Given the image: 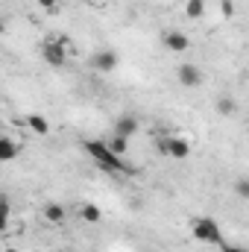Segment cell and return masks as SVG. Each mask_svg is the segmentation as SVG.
I'll return each mask as SVG.
<instances>
[{
  "label": "cell",
  "mask_w": 249,
  "mask_h": 252,
  "mask_svg": "<svg viewBox=\"0 0 249 252\" xmlns=\"http://www.w3.org/2000/svg\"><path fill=\"white\" fill-rule=\"evenodd\" d=\"M82 150H85V156H91L103 170H109V173H135V167H126L124 158L121 156H115L112 150H109V144L106 141H94V138H88V141H82Z\"/></svg>",
  "instance_id": "1"
},
{
  "label": "cell",
  "mask_w": 249,
  "mask_h": 252,
  "mask_svg": "<svg viewBox=\"0 0 249 252\" xmlns=\"http://www.w3.org/2000/svg\"><path fill=\"white\" fill-rule=\"evenodd\" d=\"M190 235L199 241V244H223V232L217 226L214 217H193L190 220Z\"/></svg>",
  "instance_id": "2"
},
{
  "label": "cell",
  "mask_w": 249,
  "mask_h": 252,
  "mask_svg": "<svg viewBox=\"0 0 249 252\" xmlns=\"http://www.w3.org/2000/svg\"><path fill=\"white\" fill-rule=\"evenodd\" d=\"M67 53H70V44H67V38H47L44 44H41V59L50 64V67H62L67 62Z\"/></svg>",
  "instance_id": "3"
},
{
  "label": "cell",
  "mask_w": 249,
  "mask_h": 252,
  "mask_svg": "<svg viewBox=\"0 0 249 252\" xmlns=\"http://www.w3.org/2000/svg\"><path fill=\"white\" fill-rule=\"evenodd\" d=\"M158 150H161L164 156H170V158H187V156H190V141H187V138H179V135L161 138V141H158Z\"/></svg>",
  "instance_id": "4"
},
{
  "label": "cell",
  "mask_w": 249,
  "mask_h": 252,
  "mask_svg": "<svg viewBox=\"0 0 249 252\" xmlns=\"http://www.w3.org/2000/svg\"><path fill=\"white\" fill-rule=\"evenodd\" d=\"M176 76H179V85H185V88H196V85H202V70H199L196 64H179Z\"/></svg>",
  "instance_id": "5"
},
{
  "label": "cell",
  "mask_w": 249,
  "mask_h": 252,
  "mask_svg": "<svg viewBox=\"0 0 249 252\" xmlns=\"http://www.w3.org/2000/svg\"><path fill=\"white\" fill-rule=\"evenodd\" d=\"M91 64H94L100 73H112V70L118 67V53H115V50H100V53L91 56Z\"/></svg>",
  "instance_id": "6"
},
{
  "label": "cell",
  "mask_w": 249,
  "mask_h": 252,
  "mask_svg": "<svg viewBox=\"0 0 249 252\" xmlns=\"http://www.w3.org/2000/svg\"><path fill=\"white\" fill-rule=\"evenodd\" d=\"M164 47H167L170 53H185L187 47H190V41H187L185 32H179V30H167V32H164Z\"/></svg>",
  "instance_id": "7"
},
{
  "label": "cell",
  "mask_w": 249,
  "mask_h": 252,
  "mask_svg": "<svg viewBox=\"0 0 249 252\" xmlns=\"http://www.w3.org/2000/svg\"><path fill=\"white\" fill-rule=\"evenodd\" d=\"M44 220H47L50 226H62L64 220H67V211H64L59 202H47V205H44Z\"/></svg>",
  "instance_id": "8"
},
{
  "label": "cell",
  "mask_w": 249,
  "mask_h": 252,
  "mask_svg": "<svg viewBox=\"0 0 249 252\" xmlns=\"http://www.w3.org/2000/svg\"><path fill=\"white\" fill-rule=\"evenodd\" d=\"M18 153H21V144H18V141H12V138H0V164L15 161Z\"/></svg>",
  "instance_id": "9"
},
{
  "label": "cell",
  "mask_w": 249,
  "mask_h": 252,
  "mask_svg": "<svg viewBox=\"0 0 249 252\" xmlns=\"http://www.w3.org/2000/svg\"><path fill=\"white\" fill-rule=\"evenodd\" d=\"M135 132H138V118H132V115H124V118H118V121H115V135L132 138Z\"/></svg>",
  "instance_id": "10"
},
{
  "label": "cell",
  "mask_w": 249,
  "mask_h": 252,
  "mask_svg": "<svg viewBox=\"0 0 249 252\" xmlns=\"http://www.w3.org/2000/svg\"><path fill=\"white\" fill-rule=\"evenodd\" d=\"M27 126H30V132H35V135H47V132H50V121H47L44 115H27Z\"/></svg>",
  "instance_id": "11"
},
{
  "label": "cell",
  "mask_w": 249,
  "mask_h": 252,
  "mask_svg": "<svg viewBox=\"0 0 249 252\" xmlns=\"http://www.w3.org/2000/svg\"><path fill=\"white\" fill-rule=\"evenodd\" d=\"M79 217H82L85 223H91V226H97V223L103 220V211H100V208H97L94 202H85V205L79 208Z\"/></svg>",
  "instance_id": "12"
},
{
  "label": "cell",
  "mask_w": 249,
  "mask_h": 252,
  "mask_svg": "<svg viewBox=\"0 0 249 252\" xmlns=\"http://www.w3.org/2000/svg\"><path fill=\"white\" fill-rule=\"evenodd\" d=\"M205 3H208V0H187L185 3V15L190 18V21H199V18L205 15Z\"/></svg>",
  "instance_id": "13"
},
{
  "label": "cell",
  "mask_w": 249,
  "mask_h": 252,
  "mask_svg": "<svg viewBox=\"0 0 249 252\" xmlns=\"http://www.w3.org/2000/svg\"><path fill=\"white\" fill-rule=\"evenodd\" d=\"M106 144H109V150H112L115 156H121V158H124L126 150H129V138H124V135H115V138L106 141Z\"/></svg>",
  "instance_id": "14"
},
{
  "label": "cell",
  "mask_w": 249,
  "mask_h": 252,
  "mask_svg": "<svg viewBox=\"0 0 249 252\" xmlns=\"http://www.w3.org/2000/svg\"><path fill=\"white\" fill-rule=\"evenodd\" d=\"M9 220H12V205L6 196H0V235L9 229Z\"/></svg>",
  "instance_id": "15"
},
{
  "label": "cell",
  "mask_w": 249,
  "mask_h": 252,
  "mask_svg": "<svg viewBox=\"0 0 249 252\" xmlns=\"http://www.w3.org/2000/svg\"><path fill=\"white\" fill-rule=\"evenodd\" d=\"M217 112L229 118V115H235V112H238V103H235L232 97H220V100H217Z\"/></svg>",
  "instance_id": "16"
},
{
  "label": "cell",
  "mask_w": 249,
  "mask_h": 252,
  "mask_svg": "<svg viewBox=\"0 0 249 252\" xmlns=\"http://www.w3.org/2000/svg\"><path fill=\"white\" fill-rule=\"evenodd\" d=\"M235 193H238V199H247L249 196V182L247 179H241V182L235 185Z\"/></svg>",
  "instance_id": "17"
},
{
  "label": "cell",
  "mask_w": 249,
  "mask_h": 252,
  "mask_svg": "<svg viewBox=\"0 0 249 252\" xmlns=\"http://www.w3.org/2000/svg\"><path fill=\"white\" fill-rule=\"evenodd\" d=\"M38 6H41L44 12H50V15L59 12V0H38Z\"/></svg>",
  "instance_id": "18"
},
{
  "label": "cell",
  "mask_w": 249,
  "mask_h": 252,
  "mask_svg": "<svg viewBox=\"0 0 249 252\" xmlns=\"http://www.w3.org/2000/svg\"><path fill=\"white\" fill-rule=\"evenodd\" d=\"M220 9H223V15H226V18H232V15H235V3H232V0H223V3H220Z\"/></svg>",
  "instance_id": "19"
},
{
  "label": "cell",
  "mask_w": 249,
  "mask_h": 252,
  "mask_svg": "<svg viewBox=\"0 0 249 252\" xmlns=\"http://www.w3.org/2000/svg\"><path fill=\"white\" fill-rule=\"evenodd\" d=\"M220 250L223 252H247L244 247H232V244H220Z\"/></svg>",
  "instance_id": "20"
},
{
  "label": "cell",
  "mask_w": 249,
  "mask_h": 252,
  "mask_svg": "<svg viewBox=\"0 0 249 252\" xmlns=\"http://www.w3.org/2000/svg\"><path fill=\"white\" fill-rule=\"evenodd\" d=\"M82 3H88V6H94V3H100V0H82Z\"/></svg>",
  "instance_id": "21"
},
{
  "label": "cell",
  "mask_w": 249,
  "mask_h": 252,
  "mask_svg": "<svg viewBox=\"0 0 249 252\" xmlns=\"http://www.w3.org/2000/svg\"><path fill=\"white\" fill-rule=\"evenodd\" d=\"M3 252H21V250H15V247H9V250H3Z\"/></svg>",
  "instance_id": "22"
},
{
  "label": "cell",
  "mask_w": 249,
  "mask_h": 252,
  "mask_svg": "<svg viewBox=\"0 0 249 252\" xmlns=\"http://www.w3.org/2000/svg\"><path fill=\"white\" fill-rule=\"evenodd\" d=\"M0 32H3V24H0Z\"/></svg>",
  "instance_id": "23"
}]
</instances>
